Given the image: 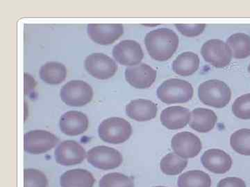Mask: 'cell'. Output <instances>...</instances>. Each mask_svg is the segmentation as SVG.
I'll list each match as a JSON object with an SVG mask.
<instances>
[{
	"instance_id": "cb8c5ba5",
	"label": "cell",
	"mask_w": 250,
	"mask_h": 187,
	"mask_svg": "<svg viewBox=\"0 0 250 187\" xmlns=\"http://www.w3.org/2000/svg\"><path fill=\"white\" fill-rule=\"evenodd\" d=\"M178 187H210L211 179L202 170H189L179 176Z\"/></svg>"
},
{
	"instance_id": "8fae6325",
	"label": "cell",
	"mask_w": 250,
	"mask_h": 187,
	"mask_svg": "<svg viewBox=\"0 0 250 187\" xmlns=\"http://www.w3.org/2000/svg\"><path fill=\"white\" fill-rule=\"evenodd\" d=\"M85 149L75 141H64L54 151L56 161L62 166H73L82 163L86 157Z\"/></svg>"
},
{
	"instance_id": "5b68a950",
	"label": "cell",
	"mask_w": 250,
	"mask_h": 187,
	"mask_svg": "<svg viewBox=\"0 0 250 187\" xmlns=\"http://www.w3.org/2000/svg\"><path fill=\"white\" fill-rule=\"evenodd\" d=\"M60 96L67 106L82 107L92 101L93 90L83 80H70L62 87Z\"/></svg>"
},
{
	"instance_id": "7402d4cb",
	"label": "cell",
	"mask_w": 250,
	"mask_h": 187,
	"mask_svg": "<svg viewBox=\"0 0 250 187\" xmlns=\"http://www.w3.org/2000/svg\"><path fill=\"white\" fill-rule=\"evenodd\" d=\"M66 67L61 62H47L41 67V79L50 85H58L66 78Z\"/></svg>"
},
{
	"instance_id": "4316f807",
	"label": "cell",
	"mask_w": 250,
	"mask_h": 187,
	"mask_svg": "<svg viewBox=\"0 0 250 187\" xmlns=\"http://www.w3.org/2000/svg\"><path fill=\"white\" fill-rule=\"evenodd\" d=\"M100 187H134V179L124 174L111 173L104 175L99 183Z\"/></svg>"
},
{
	"instance_id": "ac0fdd59",
	"label": "cell",
	"mask_w": 250,
	"mask_h": 187,
	"mask_svg": "<svg viewBox=\"0 0 250 187\" xmlns=\"http://www.w3.org/2000/svg\"><path fill=\"white\" fill-rule=\"evenodd\" d=\"M157 106L149 100H132L126 106V113L129 117L137 121H147L154 119L157 114Z\"/></svg>"
},
{
	"instance_id": "d4e9b609",
	"label": "cell",
	"mask_w": 250,
	"mask_h": 187,
	"mask_svg": "<svg viewBox=\"0 0 250 187\" xmlns=\"http://www.w3.org/2000/svg\"><path fill=\"white\" fill-rule=\"evenodd\" d=\"M188 165V160L182 158L177 154L169 153L161 161V171L167 175H179Z\"/></svg>"
},
{
	"instance_id": "1f68e13d",
	"label": "cell",
	"mask_w": 250,
	"mask_h": 187,
	"mask_svg": "<svg viewBox=\"0 0 250 187\" xmlns=\"http://www.w3.org/2000/svg\"><path fill=\"white\" fill-rule=\"evenodd\" d=\"M248 72H249V73L250 74V64L249 67H248Z\"/></svg>"
},
{
	"instance_id": "f546056e",
	"label": "cell",
	"mask_w": 250,
	"mask_h": 187,
	"mask_svg": "<svg viewBox=\"0 0 250 187\" xmlns=\"http://www.w3.org/2000/svg\"><path fill=\"white\" fill-rule=\"evenodd\" d=\"M177 30L187 37H195L205 31L206 24H175Z\"/></svg>"
},
{
	"instance_id": "30bf717a",
	"label": "cell",
	"mask_w": 250,
	"mask_h": 187,
	"mask_svg": "<svg viewBox=\"0 0 250 187\" xmlns=\"http://www.w3.org/2000/svg\"><path fill=\"white\" fill-rule=\"evenodd\" d=\"M171 146L174 152L184 159L196 157L202 149L200 138L195 134L189 132L176 134L172 137Z\"/></svg>"
},
{
	"instance_id": "7a4b0ae2",
	"label": "cell",
	"mask_w": 250,
	"mask_h": 187,
	"mask_svg": "<svg viewBox=\"0 0 250 187\" xmlns=\"http://www.w3.org/2000/svg\"><path fill=\"white\" fill-rule=\"evenodd\" d=\"M198 96L204 104L215 108H223L229 103L231 91L225 82L209 80L199 86Z\"/></svg>"
},
{
	"instance_id": "d6a6232c",
	"label": "cell",
	"mask_w": 250,
	"mask_h": 187,
	"mask_svg": "<svg viewBox=\"0 0 250 187\" xmlns=\"http://www.w3.org/2000/svg\"></svg>"
},
{
	"instance_id": "6da1fadb",
	"label": "cell",
	"mask_w": 250,
	"mask_h": 187,
	"mask_svg": "<svg viewBox=\"0 0 250 187\" xmlns=\"http://www.w3.org/2000/svg\"><path fill=\"white\" fill-rule=\"evenodd\" d=\"M179 41L177 34L166 28L150 31L145 37L148 54L158 61L169 60L178 49Z\"/></svg>"
},
{
	"instance_id": "4dcf8cb0",
	"label": "cell",
	"mask_w": 250,
	"mask_h": 187,
	"mask_svg": "<svg viewBox=\"0 0 250 187\" xmlns=\"http://www.w3.org/2000/svg\"><path fill=\"white\" fill-rule=\"evenodd\" d=\"M217 187H246V184L241 178L229 177L220 180Z\"/></svg>"
},
{
	"instance_id": "ba28073f",
	"label": "cell",
	"mask_w": 250,
	"mask_h": 187,
	"mask_svg": "<svg viewBox=\"0 0 250 187\" xmlns=\"http://www.w3.org/2000/svg\"><path fill=\"white\" fill-rule=\"evenodd\" d=\"M59 138L48 131L36 130L24 134V148L26 152L34 155L45 153L53 149Z\"/></svg>"
},
{
	"instance_id": "44dd1931",
	"label": "cell",
	"mask_w": 250,
	"mask_h": 187,
	"mask_svg": "<svg viewBox=\"0 0 250 187\" xmlns=\"http://www.w3.org/2000/svg\"><path fill=\"white\" fill-rule=\"evenodd\" d=\"M200 67V58L196 54L188 52L179 54L172 63L174 73L182 76L193 75Z\"/></svg>"
},
{
	"instance_id": "5bb4252c",
	"label": "cell",
	"mask_w": 250,
	"mask_h": 187,
	"mask_svg": "<svg viewBox=\"0 0 250 187\" xmlns=\"http://www.w3.org/2000/svg\"><path fill=\"white\" fill-rule=\"evenodd\" d=\"M156 75V70L145 63L127 67L125 70L126 81L138 89L150 88L155 81Z\"/></svg>"
},
{
	"instance_id": "3957f363",
	"label": "cell",
	"mask_w": 250,
	"mask_h": 187,
	"mask_svg": "<svg viewBox=\"0 0 250 187\" xmlns=\"http://www.w3.org/2000/svg\"><path fill=\"white\" fill-rule=\"evenodd\" d=\"M193 93L190 83L177 78L165 80L156 92L158 98L167 104L187 103L191 99Z\"/></svg>"
},
{
	"instance_id": "7c38bea8",
	"label": "cell",
	"mask_w": 250,
	"mask_h": 187,
	"mask_svg": "<svg viewBox=\"0 0 250 187\" xmlns=\"http://www.w3.org/2000/svg\"><path fill=\"white\" fill-rule=\"evenodd\" d=\"M113 56L116 61L125 66H135L144 57L142 47L139 42L132 40H125L115 46Z\"/></svg>"
},
{
	"instance_id": "8992f818",
	"label": "cell",
	"mask_w": 250,
	"mask_h": 187,
	"mask_svg": "<svg viewBox=\"0 0 250 187\" xmlns=\"http://www.w3.org/2000/svg\"><path fill=\"white\" fill-rule=\"evenodd\" d=\"M87 160L90 165L99 169H114L122 165L123 155L113 148L100 146L94 147L87 152Z\"/></svg>"
},
{
	"instance_id": "f1b7e54d",
	"label": "cell",
	"mask_w": 250,
	"mask_h": 187,
	"mask_svg": "<svg viewBox=\"0 0 250 187\" xmlns=\"http://www.w3.org/2000/svg\"><path fill=\"white\" fill-rule=\"evenodd\" d=\"M231 108L236 117L245 120L250 119V93L237 98Z\"/></svg>"
},
{
	"instance_id": "ffe728a7",
	"label": "cell",
	"mask_w": 250,
	"mask_h": 187,
	"mask_svg": "<svg viewBox=\"0 0 250 187\" xmlns=\"http://www.w3.org/2000/svg\"><path fill=\"white\" fill-rule=\"evenodd\" d=\"M95 182L93 174L84 169L67 170L60 178L62 187H93Z\"/></svg>"
},
{
	"instance_id": "484cf974",
	"label": "cell",
	"mask_w": 250,
	"mask_h": 187,
	"mask_svg": "<svg viewBox=\"0 0 250 187\" xmlns=\"http://www.w3.org/2000/svg\"><path fill=\"white\" fill-rule=\"evenodd\" d=\"M230 144L233 150L243 155H250V129H243L231 134Z\"/></svg>"
},
{
	"instance_id": "83f0119b",
	"label": "cell",
	"mask_w": 250,
	"mask_h": 187,
	"mask_svg": "<svg viewBox=\"0 0 250 187\" xmlns=\"http://www.w3.org/2000/svg\"><path fill=\"white\" fill-rule=\"evenodd\" d=\"M24 187H47L48 180L41 170L28 168L24 171Z\"/></svg>"
},
{
	"instance_id": "603a6c76",
	"label": "cell",
	"mask_w": 250,
	"mask_h": 187,
	"mask_svg": "<svg viewBox=\"0 0 250 187\" xmlns=\"http://www.w3.org/2000/svg\"><path fill=\"white\" fill-rule=\"evenodd\" d=\"M232 56L236 59H244L250 56V36L243 33L233 34L227 40Z\"/></svg>"
},
{
	"instance_id": "e0dca14e",
	"label": "cell",
	"mask_w": 250,
	"mask_h": 187,
	"mask_svg": "<svg viewBox=\"0 0 250 187\" xmlns=\"http://www.w3.org/2000/svg\"><path fill=\"white\" fill-rule=\"evenodd\" d=\"M160 119L162 124L167 129H182L190 123L191 113L187 108L172 106L162 111Z\"/></svg>"
},
{
	"instance_id": "52a82bcc",
	"label": "cell",
	"mask_w": 250,
	"mask_h": 187,
	"mask_svg": "<svg viewBox=\"0 0 250 187\" xmlns=\"http://www.w3.org/2000/svg\"><path fill=\"white\" fill-rule=\"evenodd\" d=\"M201 54L206 61L217 68L228 66L232 58V52L228 44L219 39H212L205 42Z\"/></svg>"
},
{
	"instance_id": "4fadbf2b",
	"label": "cell",
	"mask_w": 250,
	"mask_h": 187,
	"mask_svg": "<svg viewBox=\"0 0 250 187\" xmlns=\"http://www.w3.org/2000/svg\"><path fill=\"white\" fill-rule=\"evenodd\" d=\"M87 30L90 39L102 45L113 44L124 34V27L117 24H90Z\"/></svg>"
},
{
	"instance_id": "9c48e42d",
	"label": "cell",
	"mask_w": 250,
	"mask_h": 187,
	"mask_svg": "<svg viewBox=\"0 0 250 187\" xmlns=\"http://www.w3.org/2000/svg\"><path fill=\"white\" fill-rule=\"evenodd\" d=\"M86 71L94 78L106 80L116 75L118 65L116 62L106 54H92L85 60Z\"/></svg>"
},
{
	"instance_id": "9a60e30c",
	"label": "cell",
	"mask_w": 250,
	"mask_h": 187,
	"mask_svg": "<svg viewBox=\"0 0 250 187\" xmlns=\"http://www.w3.org/2000/svg\"><path fill=\"white\" fill-rule=\"evenodd\" d=\"M202 165L215 174L228 173L232 166V159L227 152L220 149H209L202 156Z\"/></svg>"
},
{
	"instance_id": "277c9868",
	"label": "cell",
	"mask_w": 250,
	"mask_h": 187,
	"mask_svg": "<svg viewBox=\"0 0 250 187\" xmlns=\"http://www.w3.org/2000/svg\"><path fill=\"white\" fill-rule=\"evenodd\" d=\"M99 136L104 142L121 144L127 141L132 134V127L129 121L121 117L105 119L98 129Z\"/></svg>"
},
{
	"instance_id": "d6986e66",
	"label": "cell",
	"mask_w": 250,
	"mask_h": 187,
	"mask_svg": "<svg viewBox=\"0 0 250 187\" xmlns=\"http://www.w3.org/2000/svg\"><path fill=\"white\" fill-rule=\"evenodd\" d=\"M217 121L218 117L211 110L195 108L191 112V119L189 125L197 132L205 133L213 129Z\"/></svg>"
},
{
	"instance_id": "2e32d148",
	"label": "cell",
	"mask_w": 250,
	"mask_h": 187,
	"mask_svg": "<svg viewBox=\"0 0 250 187\" xmlns=\"http://www.w3.org/2000/svg\"><path fill=\"white\" fill-rule=\"evenodd\" d=\"M59 126L62 133L66 135H80L88 129V117L82 112H67L61 117Z\"/></svg>"
}]
</instances>
